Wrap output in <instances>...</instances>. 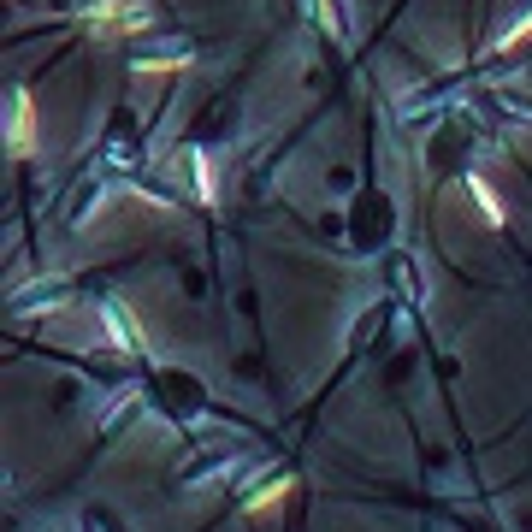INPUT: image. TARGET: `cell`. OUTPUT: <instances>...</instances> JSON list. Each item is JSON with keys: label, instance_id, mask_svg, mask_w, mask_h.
Wrapping results in <instances>:
<instances>
[{"label": "cell", "instance_id": "cell-1", "mask_svg": "<svg viewBox=\"0 0 532 532\" xmlns=\"http://www.w3.org/2000/svg\"><path fill=\"white\" fill-rule=\"evenodd\" d=\"M349 231V249L355 255H379L385 243H391V231H397V201L385 196V190H361V196L349 201V219H343Z\"/></svg>", "mask_w": 532, "mask_h": 532}, {"label": "cell", "instance_id": "cell-2", "mask_svg": "<svg viewBox=\"0 0 532 532\" xmlns=\"http://www.w3.org/2000/svg\"><path fill=\"white\" fill-rule=\"evenodd\" d=\"M101 154H107L113 166H142V136H136V119H131V113H113Z\"/></svg>", "mask_w": 532, "mask_h": 532}, {"label": "cell", "instance_id": "cell-3", "mask_svg": "<svg viewBox=\"0 0 532 532\" xmlns=\"http://www.w3.org/2000/svg\"><path fill=\"white\" fill-rule=\"evenodd\" d=\"M467 148H473V125H467V119H450L444 131L432 136V166H438V172H456Z\"/></svg>", "mask_w": 532, "mask_h": 532}, {"label": "cell", "instance_id": "cell-4", "mask_svg": "<svg viewBox=\"0 0 532 532\" xmlns=\"http://www.w3.org/2000/svg\"><path fill=\"white\" fill-rule=\"evenodd\" d=\"M190 60H196V48L184 36H166V42H142L136 48V66L142 71H172V66H190Z\"/></svg>", "mask_w": 532, "mask_h": 532}, {"label": "cell", "instance_id": "cell-5", "mask_svg": "<svg viewBox=\"0 0 532 532\" xmlns=\"http://www.w3.org/2000/svg\"><path fill=\"white\" fill-rule=\"evenodd\" d=\"M160 391L172 397L178 414H196V408H201V385L190 379V373H160Z\"/></svg>", "mask_w": 532, "mask_h": 532}, {"label": "cell", "instance_id": "cell-6", "mask_svg": "<svg viewBox=\"0 0 532 532\" xmlns=\"http://www.w3.org/2000/svg\"><path fill=\"white\" fill-rule=\"evenodd\" d=\"M95 201H101V178H83V184H77V190L66 196V213H60V219H66V225H83Z\"/></svg>", "mask_w": 532, "mask_h": 532}, {"label": "cell", "instance_id": "cell-7", "mask_svg": "<svg viewBox=\"0 0 532 532\" xmlns=\"http://www.w3.org/2000/svg\"><path fill=\"white\" fill-rule=\"evenodd\" d=\"M308 12H314V24H320L326 36H343V30H349V6H343V0H308Z\"/></svg>", "mask_w": 532, "mask_h": 532}, {"label": "cell", "instance_id": "cell-8", "mask_svg": "<svg viewBox=\"0 0 532 532\" xmlns=\"http://www.w3.org/2000/svg\"><path fill=\"white\" fill-rule=\"evenodd\" d=\"M101 320H107V332H113L119 349H136V326L125 320V308H119V302H101Z\"/></svg>", "mask_w": 532, "mask_h": 532}, {"label": "cell", "instance_id": "cell-9", "mask_svg": "<svg viewBox=\"0 0 532 532\" xmlns=\"http://www.w3.org/2000/svg\"><path fill=\"white\" fill-rule=\"evenodd\" d=\"M385 320H391V302H373V308L361 314V326H355V349H367L373 337L385 332Z\"/></svg>", "mask_w": 532, "mask_h": 532}, {"label": "cell", "instance_id": "cell-10", "mask_svg": "<svg viewBox=\"0 0 532 532\" xmlns=\"http://www.w3.org/2000/svg\"><path fill=\"white\" fill-rule=\"evenodd\" d=\"M284 497H290V479H266L261 491L249 497V515H266V509H272V503H284Z\"/></svg>", "mask_w": 532, "mask_h": 532}, {"label": "cell", "instance_id": "cell-11", "mask_svg": "<svg viewBox=\"0 0 532 532\" xmlns=\"http://www.w3.org/2000/svg\"><path fill=\"white\" fill-rule=\"evenodd\" d=\"M54 308V302H66V284H36V290H24V296H12V308Z\"/></svg>", "mask_w": 532, "mask_h": 532}, {"label": "cell", "instance_id": "cell-12", "mask_svg": "<svg viewBox=\"0 0 532 532\" xmlns=\"http://www.w3.org/2000/svg\"><path fill=\"white\" fill-rule=\"evenodd\" d=\"M391 284H397L408 302H420V278H414V266H408V255H391Z\"/></svg>", "mask_w": 532, "mask_h": 532}, {"label": "cell", "instance_id": "cell-13", "mask_svg": "<svg viewBox=\"0 0 532 532\" xmlns=\"http://www.w3.org/2000/svg\"><path fill=\"white\" fill-rule=\"evenodd\" d=\"M95 18H107V24H148V6H136V0H125V6H95Z\"/></svg>", "mask_w": 532, "mask_h": 532}, {"label": "cell", "instance_id": "cell-14", "mask_svg": "<svg viewBox=\"0 0 532 532\" xmlns=\"http://www.w3.org/2000/svg\"><path fill=\"white\" fill-rule=\"evenodd\" d=\"M467 190H473V201L485 207V219H491V225H503V201H497V190H491L485 178H467Z\"/></svg>", "mask_w": 532, "mask_h": 532}, {"label": "cell", "instance_id": "cell-15", "mask_svg": "<svg viewBox=\"0 0 532 532\" xmlns=\"http://www.w3.org/2000/svg\"><path fill=\"white\" fill-rule=\"evenodd\" d=\"M225 119H231V107H225V101H213V107H207V119H201V142H213V136H225Z\"/></svg>", "mask_w": 532, "mask_h": 532}, {"label": "cell", "instance_id": "cell-16", "mask_svg": "<svg viewBox=\"0 0 532 532\" xmlns=\"http://www.w3.org/2000/svg\"><path fill=\"white\" fill-rule=\"evenodd\" d=\"M178 278H184V290H190V296H201V290H207V278H201V266H196V261L178 266Z\"/></svg>", "mask_w": 532, "mask_h": 532}, {"label": "cell", "instance_id": "cell-17", "mask_svg": "<svg viewBox=\"0 0 532 532\" xmlns=\"http://www.w3.org/2000/svg\"><path fill=\"white\" fill-rule=\"evenodd\" d=\"M326 190H337V196L355 190V172H349V166H332V172H326Z\"/></svg>", "mask_w": 532, "mask_h": 532}]
</instances>
